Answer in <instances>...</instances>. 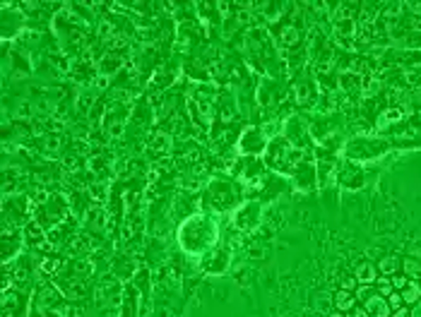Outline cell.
Listing matches in <instances>:
<instances>
[{
	"mask_svg": "<svg viewBox=\"0 0 421 317\" xmlns=\"http://www.w3.org/2000/svg\"><path fill=\"white\" fill-rule=\"evenodd\" d=\"M178 238L188 253L200 255L217 243V224L207 217H190L183 221Z\"/></svg>",
	"mask_w": 421,
	"mask_h": 317,
	"instance_id": "6da1fadb",
	"label": "cell"
},
{
	"mask_svg": "<svg viewBox=\"0 0 421 317\" xmlns=\"http://www.w3.org/2000/svg\"><path fill=\"white\" fill-rule=\"evenodd\" d=\"M357 276H344L342 279V291H351V289H357Z\"/></svg>",
	"mask_w": 421,
	"mask_h": 317,
	"instance_id": "484cf974",
	"label": "cell"
},
{
	"mask_svg": "<svg viewBox=\"0 0 421 317\" xmlns=\"http://www.w3.org/2000/svg\"><path fill=\"white\" fill-rule=\"evenodd\" d=\"M364 308H366V312L371 317H390L393 315V310H390V305H387V298L378 296V293H373L371 298L364 300Z\"/></svg>",
	"mask_w": 421,
	"mask_h": 317,
	"instance_id": "7a4b0ae2",
	"label": "cell"
},
{
	"mask_svg": "<svg viewBox=\"0 0 421 317\" xmlns=\"http://www.w3.org/2000/svg\"><path fill=\"white\" fill-rule=\"evenodd\" d=\"M109 82H111L109 75H101V73H99V75H96V77L92 80V84H94V87H96L99 91H104L106 87H109Z\"/></svg>",
	"mask_w": 421,
	"mask_h": 317,
	"instance_id": "603a6c76",
	"label": "cell"
},
{
	"mask_svg": "<svg viewBox=\"0 0 421 317\" xmlns=\"http://www.w3.org/2000/svg\"><path fill=\"white\" fill-rule=\"evenodd\" d=\"M393 291L395 289H393V281H390V276H378V281H375V293H378V296L387 298Z\"/></svg>",
	"mask_w": 421,
	"mask_h": 317,
	"instance_id": "7c38bea8",
	"label": "cell"
},
{
	"mask_svg": "<svg viewBox=\"0 0 421 317\" xmlns=\"http://www.w3.org/2000/svg\"><path fill=\"white\" fill-rule=\"evenodd\" d=\"M48 317H63L60 312H55V310H48Z\"/></svg>",
	"mask_w": 421,
	"mask_h": 317,
	"instance_id": "1f68e13d",
	"label": "cell"
},
{
	"mask_svg": "<svg viewBox=\"0 0 421 317\" xmlns=\"http://www.w3.org/2000/svg\"><path fill=\"white\" fill-rule=\"evenodd\" d=\"M402 300L404 305H414L421 300V284L416 279H409V284L402 289Z\"/></svg>",
	"mask_w": 421,
	"mask_h": 317,
	"instance_id": "ba28073f",
	"label": "cell"
},
{
	"mask_svg": "<svg viewBox=\"0 0 421 317\" xmlns=\"http://www.w3.org/2000/svg\"><path fill=\"white\" fill-rule=\"evenodd\" d=\"M375 267H378V274H383V276H395V274H400V269H402V260L395 257V255H387V257H380Z\"/></svg>",
	"mask_w": 421,
	"mask_h": 317,
	"instance_id": "277c9868",
	"label": "cell"
},
{
	"mask_svg": "<svg viewBox=\"0 0 421 317\" xmlns=\"http://www.w3.org/2000/svg\"><path fill=\"white\" fill-rule=\"evenodd\" d=\"M347 317H371V315H368V312H366V308L361 305V308H354L351 312H347Z\"/></svg>",
	"mask_w": 421,
	"mask_h": 317,
	"instance_id": "f1b7e54d",
	"label": "cell"
},
{
	"mask_svg": "<svg viewBox=\"0 0 421 317\" xmlns=\"http://www.w3.org/2000/svg\"><path fill=\"white\" fill-rule=\"evenodd\" d=\"M373 293H375V286H368V284H361V286L357 289V300H361V303H364V300H366V298H371Z\"/></svg>",
	"mask_w": 421,
	"mask_h": 317,
	"instance_id": "d6986e66",
	"label": "cell"
},
{
	"mask_svg": "<svg viewBox=\"0 0 421 317\" xmlns=\"http://www.w3.org/2000/svg\"><path fill=\"white\" fill-rule=\"evenodd\" d=\"M359 284H368V286H375V281H378V267L371 262H361L357 267V272H354Z\"/></svg>",
	"mask_w": 421,
	"mask_h": 317,
	"instance_id": "5b68a950",
	"label": "cell"
},
{
	"mask_svg": "<svg viewBox=\"0 0 421 317\" xmlns=\"http://www.w3.org/2000/svg\"><path fill=\"white\" fill-rule=\"evenodd\" d=\"M99 37L104 39V41H106V44H109L111 39L116 37V27H113V24H111V22H106V19H104V22H101V24H99Z\"/></svg>",
	"mask_w": 421,
	"mask_h": 317,
	"instance_id": "5bb4252c",
	"label": "cell"
},
{
	"mask_svg": "<svg viewBox=\"0 0 421 317\" xmlns=\"http://www.w3.org/2000/svg\"><path fill=\"white\" fill-rule=\"evenodd\" d=\"M282 39H284V44H286V48H292V46H296L299 44V31H296V27H284L282 29Z\"/></svg>",
	"mask_w": 421,
	"mask_h": 317,
	"instance_id": "4fadbf2b",
	"label": "cell"
},
{
	"mask_svg": "<svg viewBox=\"0 0 421 317\" xmlns=\"http://www.w3.org/2000/svg\"><path fill=\"white\" fill-rule=\"evenodd\" d=\"M409 317H421V300L412 305V310H409Z\"/></svg>",
	"mask_w": 421,
	"mask_h": 317,
	"instance_id": "f546056e",
	"label": "cell"
},
{
	"mask_svg": "<svg viewBox=\"0 0 421 317\" xmlns=\"http://www.w3.org/2000/svg\"><path fill=\"white\" fill-rule=\"evenodd\" d=\"M390 317H409V310H407V308H400V310H395Z\"/></svg>",
	"mask_w": 421,
	"mask_h": 317,
	"instance_id": "4dcf8cb0",
	"label": "cell"
},
{
	"mask_svg": "<svg viewBox=\"0 0 421 317\" xmlns=\"http://www.w3.org/2000/svg\"><path fill=\"white\" fill-rule=\"evenodd\" d=\"M46 199H48V192L44 190V188H37V192H34V202H37V204H46Z\"/></svg>",
	"mask_w": 421,
	"mask_h": 317,
	"instance_id": "4316f807",
	"label": "cell"
},
{
	"mask_svg": "<svg viewBox=\"0 0 421 317\" xmlns=\"http://www.w3.org/2000/svg\"><path fill=\"white\" fill-rule=\"evenodd\" d=\"M46 149H48V154H53V149L58 152V149H60V137H48V139H46Z\"/></svg>",
	"mask_w": 421,
	"mask_h": 317,
	"instance_id": "d4e9b609",
	"label": "cell"
},
{
	"mask_svg": "<svg viewBox=\"0 0 421 317\" xmlns=\"http://www.w3.org/2000/svg\"><path fill=\"white\" fill-rule=\"evenodd\" d=\"M31 116V106H29L27 101L24 103H19V109H17V118H29Z\"/></svg>",
	"mask_w": 421,
	"mask_h": 317,
	"instance_id": "83f0119b",
	"label": "cell"
},
{
	"mask_svg": "<svg viewBox=\"0 0 421 317\" xmlns=\"http://www.w3.org/2000/svg\"><path fill=\"white\" fill-rule=\"evenodd\" d=\"M330 317H344V315H342V312H335V315H330Z\"/></svg>",
	"mask_w": 421,
	"mask_h": 317,
	"instance_id": "d6a6232c",
	"label": "cell"
},
{
	"mask_svg": "<svg viewBox=\"0 0 421 317\" xmlns=\"http://www.w3.org/2000/svg\"><path fill=\"white\" fill-rule=\"evenodd\" d=\"M169 145H171V135L169 132H156L154 139H152V149L159 152V154H164L166 149H169Z\"/></svg>",
	"mask_w": 421,
	"mask_h": 317,
	"instance_id": "8fae6325",
	"label": "cell"
},
{
	"mask_svg": "<svg viewBox=\"0 0 421 317\" xmlns=\"http://www.w3.org/2000/svg\"><path fill=\"white\" fill-rule=\"evenodd\" d=\"M58 269H63V260H53V257H46L44 262H41V272H58Z\"/></svg>",
	"mask_w": 421,
	"mask_h": 317,
	"instance_id": "9a60e30c",
	"label": "cell"
},
{
	"mask_svg": "<svg viewBox=\"0 0 421 317\" xmlns=\"http://www.w3.org/2000/svg\"><path fill=\"white\" fill-rule=\"evenodd\" d=\"M335 308H337V312H351L357 308V296L351 291H339L335 296Z\"/></svg>",
	"mask_w": 421,
	"mask_h": 317,
	"instance_id": "8992f818",
	"label": "cell"
},
{
	"mask_svg": "<svg viewBox=\"0 0 421 317\" xmlns=\"http://www.w3.org/2000/svg\"><path fill=\"white\" fill-rule=\"evenodd\" d=\"M378 91H380V82H378V80H368L366 87L361 89V94H364V99H371V96H375Z\"/></svg>",
	"mask_w": 421,
	"mask_h": 317,
	"instance_id": "e0dca14e",
	"label": "cell"
},
{
	"mask_svg": "<svg viewBox=\"0 0 421 317\" xmlns=\"http://www.w3.org/2000/svg\"><path fill=\"white\" fill-rule=\"evenodd\" d=\"M402 274L409 276V279H421V260H416V257H404Z\"/></svg>",
	"mask_w": 421,
	"mask_h": 317,
	"instance_id": "9c48e42d",
	"label": "cell"
},
{
	"mask_svg": "<svg viewBox=\"0 0 421 317\" xmlns=\"http://www.w3.org/2000/svg\"><path fill=\"white\" fill-rule=\"evenodd\" d=\"M330 303H335V300H330L328 293H322V291H320V293L315 296V308L320 310V312H325V310L330 308Z\"/></svg>",
	"mask_w": 421,
	"mask_h": 317,
	"instance_id": "ffe728a7",
	"label": "cell"
},
{
	"mask_svg": "<svg viewBox=\"0 0 421 317\" xmlns=\"http://www.w3.org/2000/svg\"><path fill=\"white\" fill-rule=\"evenodd\" d=\"M404 118V111L397 109V106H390V109H385L380 113V118H378V127L383 130V127H390L393 123H400Z\"/></svg>",
	"mask_w": 421,
	"mask_h": 317,
	"instance_id": "52a82bcc",
	"label": "cell"
},
{
	"mask_svg": "<svg viewBox=\"0 0 421 317\" xmlns=\"http://www.w3.org/2000/svg\"><path fill=\"white\" fill-rule=\"evenodd\" d=\"M263 147H265V137L260 135L257 130H248L243 132L241 137V149L248 152V154H257V152H263Z\"/></svg>",
	"mask_w": 421,
	"mask_h": 317,
	"instance_id": "3957f363",
	"label": "cell"
},
{
	"mask_svg": "<svg viewBox=\"0 0 421 317\" xmlns=\"http://www.w3.org/2000/svg\"><path fill=\"white\" fill-rule=\"evenodd\" d=\"M104 168H106V161H104V159H101V156H96V159H89V171H104Z\"/></svg>",
	"mask_w": 421,
	"mask_h": 317,
	"instance_id": "cb8c5ba5",
	"label": "cell"
},
{
	"mask_svg": "<svg viewBox=\"0 0 421 317\" xmlns=\"http://www.w3.org/2000/svg\"><path fill=\"white\" fill-rule=\"evenodd\" d=\"M404 80H407L409 87L421 89V70H407V73H404Z\"/></svg>",
	"mask_w": 421,
	"mask_h": 317,
	"instance_id": "2e32d148",
	"label": "cell"
},
{
	"mask_svg": "<svg viewBox=\"0 0 421 317\" xmlns=\"http://www.w3.org/2000/svg\"><path fill=\"white\" fill-rule=\"evenodd\" d=\"M387 305H390V310H400L404 305V300H402V293H400V291H393V293H390V296H387Z\"/></svg>",
	"mask_w": 421,
	"mask_h": 317,
	"instance_id": "ac0fdd59",
	"label": "cell"
},
{
	"mask_svg": "<svg viewBox=\"0 0 421 317\" xmlns=\"http://www.w3.org/2000/svg\"><path fill=\"white\" fill-rule=\"evenodd\" d=\"M99 67H101V75H109L111 77V73H116L120 67V58H116V55H111V53H106L104 58L99 60Z\"/></svg>",
	"mask_w": 421,
	"mask_h": 317,
	"instance_id": "30bf717a",
	"label": "cell"
},
{
	"mask_svg": "<svg viewBox=\"0 0 421 317\" xmlns=\"http://www.w3.org/2000/svg\"><path fill=\"white\" fill-rule=\"evenodd\" d=\"M77 269L82 272V279H87V276L94 274V264L89 262V260H80V262H77Z\"/></svg>",
	"mask_w": 421,
	"mask_h": 317,
	"instance_id": "7402d4cb",
	"label": "cell"
},
{
	"mask_svg": "<svg viewBox=\"0 0 421 317\" xmlns=\"http://www.w3.org/2000/svg\"><path fill=\"white\" fill-rule=\"evenodd\" d=\"M390 281H393V289L395 291H402L407 284H409V276H404V274H395V276H390Z\"/></svg>",
	"mask_w": 421,
	"mask_h": 317,
	"instance_id": "44dd1931",
	"label": "cell"
}]
</instances>
